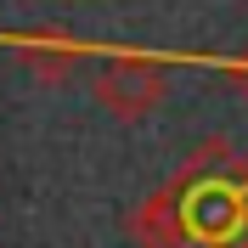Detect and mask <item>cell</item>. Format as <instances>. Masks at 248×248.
I'll return each mask as SVG.
<instances>
[{"label":"cell","instance_id":"2","mask_svg":"<svg viewBox=\"0 0 248 248\" xmlns=\"http://www.w3.org/2000/svg\"><path fill=\"white\" fill-rule=\"evenodd\" d=\"M130 232H136L141 248H186V215H181V203H175V192L147 198L130 215Z\"/></svg>","mask_w":248,"mask_h":248},{"label":"cell","instance_id":"1","mask_svg":"<svg viewBox=\"0 0 248 248\" xmlns=\"http://www.w3.org/2000/svg\"><path fill=\"white\" fill-rule=\"evenodd\" d=\"M164 96H170V74H164L158 62L119 57V62H108V68L96 74V102H102L113 119H124V124L158 113V108H164Z\"/></svg>","mask_w":248,"mask_h":248}]
</instances>
